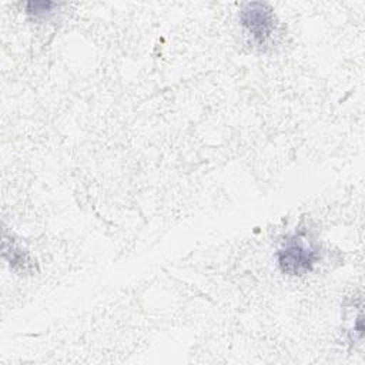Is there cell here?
<instances>
[{
    "instance_id": "cell-3",
    "label": "cell",
    "mask_w": 365,
    "mask_h": 365,
    "mask_svg": "<svg viewBox=\"0 0 365 365\" xmlns=\"http://www.w3.org/2000/svg\"><path fill=\"white\" fill-rule=\"evenodd\" d=\"M58 4L54 1H29L26 3V13L36 20H47Z\"/></svg>"
},
{
    "instance_id": "cell-1",
    "label": "cell",
    "mask_w": 365,
    "mask_h": 365,
    "mask_svg": "<svg viewBox=\"0 0 365 365\" xmlns=\"http://www.w3.org/2000/svg\"><path fill=\"white\" fill-rule=\"evenodd\" d=\"M321 258L319 248L304 232L287 237L277 251V261L284 274L304 275L312 271Z\"/></svg>"
},
{
    "instance_id": "cell-4",
    "label": "cell",
    "mask_w": 365,
    "mask_h": 365,
    "mask_svg": "<svg viewBox=\"0 0 365 365\" xmlns=\"http://www.w3.org/2000/svg\"><path fill=\"white\" fill-rule=\"evenodd\" d=\"M4 257L9 258V261H10V264H11L13 267H16L17 264H19V265H23V267L29 264L27 255H26L21 250L16 248L13 244L10 245V250H9L7 247H4Z\"/></svg>"
},
{
    "instance_id": "cell-2",
    "label": "cell",
    "mask_w": 365,
    "mask_h": 365,
    "mask_svg": "<svg viewBox=\"0 0 365 365\" xmlns=\"http://www.w3.org/2000/svg\"><path fill=\"white\" fill-rule=\"evenodd\" d=\"M240 21L258 47L265 46L275 31V14L267 3H245L240 10Z\"/></svg>"
}]
</instances>
